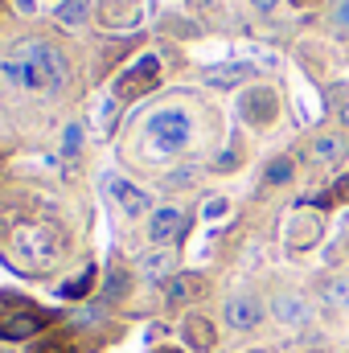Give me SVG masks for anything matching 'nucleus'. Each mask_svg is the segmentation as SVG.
<instances>
[{
    "instance_id": "cd10ccee",
    "label": "nucleus",
    "mask_w": 349,
    "mask_h": 353,
    "mask_svg": "<svg viewBox=\"0 0 349 353\" xmlns=\"http://www.w3.org/2000/svg\"><path fill=\"white\" fill-rule=\"evenodd\" d=\"M251 4H255L259 12H271V4H275V0H251Z\"/></svg>"
},
{
    "instance_id": "7ed1b4c3",
    "label": "nucleus",
    "mask_w": 349,
    "mask_h": 353,
    "mask_svg": "<svg viewBox=\"0 0 349 353\" xmlns=\"http://www.w3.org/2000/svg\"><path fill=\"white\" fill-rule=\"evenodd\" d=\"M189 132H193V123H189V115L185 111H157L152 119H148V140L161 148V152H181L185 144H189Z\"/></svg>"
},
{
    "instance_id": "7c9ffc66",
    "label": "nucleus",
    "mask_w": 349,
    "mask_h": 353,
    "mask_svg": "<svg viewBox=\"0 0 349 353\" xmlns=\"http://www.w3.org/2000/svg\"><path fill=\"white\" fill-rule=\"evenodd\" d=\"M251 353H267V350H251Z\"/></svg>"
},
{
    "instance_id": "f257e3e1",
    "label": "nucleus",
    "mask_w": 349,
    "mask_h": 353,
    "mask_svg": "<svg viewBox=\"0 0 349 353\" xmlns=\"http://www.w3.org/2000/svg\"><path fill=\"white\" fill-rule=\"evenodd\" d=\"M0 243L17 263L25 267H50L66 247L62 226L50 222V218H17V222H8L0 230Z\"/></svg>"
},
{
    "instance_id": "4468645a",
    "label": "nucleus",
    "mask_w": 349,
    "mask_h": 353,
    "mask_svg": "<svg viewBox=\"0 0 349 353\" xmlns=\"http://www.w3.org/2000/svg\"><path fill=\"white\" fill-rule=\"evenodd\" d=\"M140 4L136 0H103V25H136Z\"/></svg>"
},
{
    "instance_id": "a878e982",
    "label": "nucleus",
    "mask_w": 349,
    "mask_h": 353,
    "mask_svg": "<svg viewBox=\"0 0 349 353\" xmlns=\"http://www.w3.org/2000/svg\"><path fill=\"white\" fill-rule=\"evenodd\" d=\"M222 214H226V201H222V197H214V201L206 205V218H222Z\"/></svg>"
},
{
    "instance_id": "ddd939ff",
    "label": "nucleus",
    "mask_w": 349,
    "mask_h": 353,
    "mask_svg": "<svg viewBox=\"0 0 349 353\" xmlns=\"http://www.w3.org/2000/svg\"><path fill=\"white\" fill-rule=\"evenodd\" d=\"M181 333H185V341H189L193 350H214V345H218L214 325H210V321H201V316H189V321L181 325Z\"/></svg>"
},
{
    "instance_id": "f3484780",
    "label": "nucleus",
    "mask_w": 349,
    "mask_h": 353,
    "mask_svg": "<svg viewBox=\"0 0 349 353\" xmlns=\"http://www.w3.org/2000/svg\"><path fill=\"white\" fill-rule=\"evenodd\" d=\"M87 12H90V0H62L54 17H58V25H83Z\"/></svg>"
},
{
    "instance_id": "9b49d317",
    "label": "nucleus",
    "mask_w": 349,
    "mask_h": 353,
    "mask_svg": "<svg viewBox=\"0 0 349 353\" xmlns=\"http://www.w3.org/2000/svg\"><path fill=\"white\" fill-rule=\"evenodd\" d=\"M275 316H279L288 329H300V325L312 321V312H308V304H304L300 296H275Z\"/></svg>"
},
{
    "instance_id": "c756f323",
    "label": "nucleus",
    "mask_w": 349,
    "mask_h": 353,
    "mask_svg": "<svg viewBox=\"0 0 349 353\" xmlns=\"http://www.w3.org/2000/svg\"><path fill=\"white\" fill-rule=\"evenodd\" d=\"M157 353H181V350H157Z\"/></svg>"
},
{
    "instance_id": "0eeeda50",
    "label": "nucleus",
    "mask_w": 349,
    "mask_h": 353,
    "mask_svg": "<svg viewBox=\"0 0 349 353\" xmlns=\"http://www.w3.org/2000/svg\"><path fill=\"white\" fill-rule=\"evenodd\" d=\"M259 321H263V304L255 296H230V300H226V325H230V329L247 333V329H255Z\"/></svg>"
},
{
    "instance_id": "2eb2a0df",
    "label": "nucleus",
    "mask_w": 349,
    "mask_h": 353,
    "mask_svg": "<svg viewBox=\"0 0 349 353\" xmlns=\"http://www.w3.org/2000/svg\"><path fill=\"white\" fill-rule=\"evenodd\" d=\"M251 70H255V66H243V62H235V66H210V70H206V83H210V87H235V83L251 79Z\"/></svg>"
},
{
    "instance_id": "dca6fc26",
    "label": "nucleus",
    "mask_w": 349,
    "mask_h": 353,
    "mask_svg": "<svg viewBox=\"0 0 349 353\" xmlns=\"http://www.w3.org/2000/svg\"><path fill=\"white\" fill-rule=\"evenodd\" d=\"M140 267H144L148 279H165V275L173 271V251H152V255L140 259Z\"/></svg>"
},
{
    "instance_id": "b1692460",
    "label": "nucleus",
    "mask_w": 349,
    "mask_h": 353,
    "mask_svg": "<svg viewBox=\"0 0 349 353\" xmlns=\"http://www.w3.org/2000/svg\"><path fill=\"white\" fill-rule=\"evenodd\" d=\"M123 292H128V275H123V271H111V279H107V292H103V296H107V300H115V296H123Z\"/></svg>"
},
{
    "instance_id": "bb28decb",
    "label": "nucleus",
    "mask_w": 349,
    "mask_h": 353,
    "mask_svg": "<svg viewBox=\"0 0 349 353\" xmlns=\"http://www.w3.org/2000/svg\"><path fill=\"white\" fill-rule=\"evenodd\" d=\"M79 132H83V128H70V132H66V152H74V148H79Z\"/></svg>"
},
{
    "instance_id": "412c9836",
    "label": "nucleus",
    "mask_w": 349,
    "mask_h": 353,
    "mask_svg": "<svg viewBox=\"0 0 349 353\" xmlns=\"http://www.w3.org/2000/svg\"><path fill=\"white\" fill-rule=\"evenodd\" d=\"M325 300H329V308H349V275H346V279H333V283H329Z\"/></svg>"
},
{
    "instance_id": "4be33fe9",
    "label": "nucleus",
    "mask_w": 349,
    "mask_h": 353,
    "mask_svg": "<svg viewBox=\"0 0 349 353\" xmlns=\"http://www.w3.org/2000/svg\"><path fill=\"white\" fill-rule=\"evenodd\" d=\"M292 173H296V165H292L288 157H279V161H271V165H267V181H271V185H283V181H292Z\"/></svg>"
},
{
    "instance_id": "f03ea898",
    "label": "nucleus",
    "mask_w": 349,
    "mask_h": 353,
    "mask_svg": "<svg viewBox=\"0 0 349 353\" xmlns=\"http://www.w3.org/2000/svg\"><path fill=\"white\" fill-rule=\"evenodd\" d=\"M50 312L46 308H37V304H29V300H21V296H8V292H0V341H25V337H33L37 329H50Z\"/></svg>"
},
{
    "instance_id": "20e7f679",
    "label": "nucleus",
    "mask_w": 349,
    "mask_h": 353,
    "mask_svg": "<svg viewBox=\"0 0 349 353\" xmlns=\"http://www.w3.org/2000/svg\"><path fill=\"white\" fill-rule=\"evenodd\" d=\"M12 54H17V58H25V62H33V66L46 74L50 90H62V87H66V79H70V66H66V58H62L54 46H46V41H21Z\"/></svg>"
},
{
    "instance_id": "f8f14e48",
    "label": "nucleus",
    "mask_w": 349,
    "mask_h": 353,
    "mask_svg": "<svg viewBox=\"0 0 349 353\" xmlns=\"http://www.w3.org/2000/svg\"><path fill=\"white\" fill-rule=\"evenodd\" d=\"M181 226H185L181 210H173V205H169V210H157V214H152V226H148V239H152V243H169Z\"/></svg>"
},
{
    "instance_id": "39448f33",
    "label": "nucleus",
    "mask_w": 349,
    "mask_h": 353,
    "mask_svg": "<svg viewBox=\"0 0 349 353\" xmlns=\"http://www.w3.org/2000/svg\"><path fill=\"white\" fill-rule=\"evenodd\" d=\"M157 79H161V58H157V54H144L132 70H123V74L115 79V94H119V99H136V94H144V90L157 87Z\"/></svg>"
},
{
    "instance_id": "6ab92c4d",
    "label": "nucleus",
    "mask_w": 349,
    "mask_h": 353,
    "mask_svg": "<svg viewBox=\"0 0 349 353\" xmlns=\"http://www.w3.org/2000/svg\"><path fill=\"white\" fill-rule=\"evenodd\" d=\"M29 353H74V345H70V337H62V333L54 337V333H50L46 341H33Z\"/></svg>"
},
{
    "instance_id": "5701e85b",
    "label": "nucleus",
    "mask_w": 349,
    "mask_h": 353,
    "mask_svg": "<svg viewBox=\"0 0 349 353\" xmlns=\"http://www.w3.org/2000/svg\"><path fill=\"white\" fill-rule=\"evenodd\" d=\"M333 33L349 37V0H337V8H333Z\"/></svg>"
},
{
    "instance_id": "1a4fd4ad",
    "label": "nucleus",
    "mask_w": 349,
    "mask_h": 353,
    "mask_svg": "<svg viewBox=\"0 0 349 353\" xmlns=\"http://www.w3.org/2000/svg\"><path fill=\"white\" fill-rule=\"evenodd\" d=\"M4 74H8V79H12L17 87H25V90H50V83H46V74H41V70H37L33 62L17 58V54H12V58L4 62Z\"/></svg>"
},
{
    "instance_id": "a211bd4d",
    "label": "nucleus",
    "mask_w": 349,
    "mask_h": 353,
    "mask_svg": "<svg viewBox=\"0 0 349 353\" xmlns=\"http://www.w3.org/2000/svg\"><path fill=\"white\" fill-rule=\"evenodd\" d=\"M90 283H94V267H87L83 275H74V279H66L62 283V296H70V300H79V296H87Z\"/></svg>"
},
{
    "instance_id": "393cba45",
    "label": "nucleus",
    "mask_w": 349,
    "mask_h": 353,
    "mask_svg": "<svg viewBox=\"0 0 349 353\" xmlns=\"http://www.w3.org/2000/svg\"><path fill=\"white\" fill-rule=\"evenodd\" d=\"M329 201H349V176H341V181H337V185L321 197V205H329Z\"/></svg>"
},
{
    "instance_id": "c85d7f7f",
    "label": "nucleus",
    "mask_w": 349,
    "mask_h": 353,
    "mask_svg": "<svg viewBox=\"0 0 349 353\" xmlns=\"http://www.w3.org/2000/svg\"><path fill=\"white\" fill-rule=\"evenodd\" d=\"M292 4H312V0H292Z\"/></svg>"
},
{
    "instance_id": "9d476101",
    "label": "nucleus",
    "mask_w": 349,
    "mask_h": 353,
    "mask_svg": "<svg viewBox=\"0 0 349 353\" xmlns=\"http://www.w3.org/2000/svg\"><path fill=\"white\" fill-rule=\"evenodd\" d=\"M206 296V279L185 271V275H173L169 279V304H189V300H201Z\"/></svg>"
},
{
    "instance_id": "aec40b11",
    "label": "nucleus",
    "mask_w": 349,
    "mask_h": 353,
    "mask_svg": "<svg viewBox=\"0 0 349 353\" xmlns=\"http://www.w3.org/2000/svg\"><path fill=\"white\" fill-rule=\"evenodd\" d=\"M341 152H346V144H341L337 136H325V140H317V148H312V157H317V161H325V165H329V161H337Z\"/></svg>"
},
{
    "instance_id": "423d86ee",
    "label": "nucleus",
    "mask_w": 349,
    "mask_h": 353,
    "mask_svg": "<svg viewBox=\"0 0 349 353\" xmlns=\"http://www.w3.org/2000/svg\"><path fill=\"white\" fill-rule=\"evenodd\" d=\"M239 111H243V119H247V123L263 128V123H271V119H275V94H271L267 87L247 90V94L239 99Z\"/></svg>"
},
{
    "instance_id": "6e6552de",
    "label": "nucleus",
    "mask_w": 349,
    "mask_h": 353,
    "mask_svg": "<svg viewBox=\"0 0 349 353\" xmlns=\"http://www.w3.org/2000/svg\"><path fill=\"white\" fill-rule=\"evenodd\" d=\"M107 193H111V197L119 201V210H123V214H132V218H136V214H144V210L152 205V201H148V193H144V189H136V185H132V181H123V176H107Z\"/></svg>"
}]
</instances>
